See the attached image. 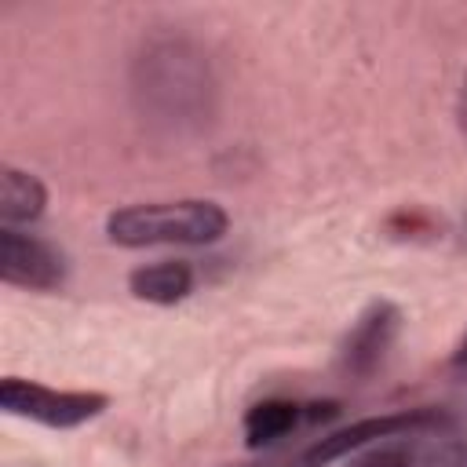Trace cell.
Returning <instances> with one entry per match:
<instances>
[{
  "mask_svg": "<svg viewBox=\"0 0 467 467\" xmlns=\"http://www.w3.org/2000/svg\"><path fill=\"white\" fill-rule=\"evenodd\" d=\"M303 420H310V412H306V405H299V401H288V398L255 401V405L244 412V445H248V449L274 445V441H281L285 434H292Z\"/></svg>",
  "mask_w": 467,
  "mask_h": 467,
  "instance_id": "7",
  "label": "cell"
},
{
  "mask_svg": "<svg viewBox=\"0 0 467 467\" xmlns=\"http://www.w3.org/2000/svg\"><path fill=\"white\" fill-rule=\"evenodd\" d=\"M398 328H401V310L394 303H387V299L368 303L358 314V321L350 325V332H347V339L339 347V368L350 379L372 376L383 365V358H387Z\"/></svg>",
  "mask_w": 467,
  "mask_h": 467,
  "instance_id": "5",
  "label": "cell"
},
{
  "mask_svg": "<svg viewBox=\"0 0 467 467\" xmlns=\"http://www.w3.org/2000/svg\"><path fill=\"white\" fill-rule=\"evenodd\" d=\"M449 416L438 412V409H398V412H379V416H365V420H354L325 438H317L310 449H303L296 456L292 467H328L332 460H343L347 452H361L376 441H387V438H401V434H412V431H427V427H445Z\"/></svg>",
  "mask_w": 467,
  "mask_h": 467,
  "instance_id": "2",
  "label": "cell"
},
{
  "mask_svg": "<svg viewBox=\"0 0 467 467\" xmlns=\"http://www.w3.org/2000/svg\"><path fill=\"white\" fill-rule=\"evenodd\" d=\"M452 372H456L460 379H467V332H463V339H460V347H456V354H452Z\"/></svg>",
  "mask_w": 467,
  "mask_h": 467,
  "instance_id": "11",
  "label": "cell"
},
{
  "mask_svg": "<svg viewBox=\"0 0 467 467\" xmlns=\"http://www.w3.org/2000/svg\"><path fill=\"white\" fill-rule=\"evenodd\" d=\"M456 120H460V131H463V139H467V77H463V84H460V99H456Z\"/></svg>",
  "mask_w": 467,
  "mask_h": 467,
  "instance_id": "12",
  "label": "cell"
},
{
  "mask_svg": "<svg viewBox=\"0 0 467 467\" xmlns=\"http://www.w3.org/2000/svg\"><path fill=\"white\" fill-rule=\"evenodd\" d=\"M350 467H416V449L409 441H376L372 449H365L361 456L350 460Z\"/></svg>",
  "mask_w": 467,
  "mask_h": 467,
  "instance_id": "9",
  "label": "cell"
},
{
  "mask_svg": "<svg viewBox=\"0 0 467 467\" xmlns=\"http://www.w3.org/2000/svg\"><path fill=\"white\" fill-rule=\"evenodd\" d=\"M423 467H467V438H456V441H445L438 445Z\"/></svg>",
  "mask_w": 467,
  "mask_h": 467,
  "instance_id": "10",
  "label": "cell"
},
{
  "mask_svg": "<svg viewBox=\"0 0 467 467\" xmlns=\"http://www.w3.org/2000/svg\"><path fill=\"white\" fill-rule=\"evenodd\" d=\"M44 208H47L44 182L33 171H22V168L7 164L0 171V219H4V226L33 223V219L44 215Z\"/></svg>",
  "mask_w": 467,
  "mask_h": 467,
  "instance_id": "8",
  "label": "cell"
},
{
  "mask_svg": "<svg viewBox=\"0 0 467 467\" xmlns=\"http://www.w3.org/2000/svg\"><path fill=\"white\" fill-rule=\"evenodd\" d=\"M106 405L109 401L99 390H55V387L18 379V376H7L0 383V409L7 416H22V420H33V423H44L55 431L80 427V423L95 420Z\"/></svg>",
  "mask_w": 467,
  "mask_h": 467,
  "instance_id": "3",
  "label": "cell"
},
{
  "mask_svg": "<svg viewBox=\"0 0 467 467\" xmlns=\"http://www.w3.org/2000/svg\"><path fill=\"white\" fill-rule=\"evenodd\" d=\"M463 237H467V223H463Z\"/></svg>",
  "mask_w": 467,
  "mask_h": 467,
  "instance_id": "13",
  "label": "cell"
},
{
  "mask_svg": "<svg viewBox=\"0 0 467 467\" xmlns=\"http://www.w3.org/2000/svg\"><path fill=\"white\" fill-rule=\"evenodd\" d=\"M128 292L153 306H175L193 292V266L182 259L146 263L128 274Z\"/></svg>",
  "mask_w": 467,
  "mask_h": 467,
  "instance_id": "6",
  "label": "cell"
},
{
  "mask_svg": "<svg viewBox=\"0 0 467 467\" xmlns=\"http://www.w3.org/2000/svg\"><path fill=\"white\" fill-rule=\"evenodd\" d=\"M230 219L215 201H150L106 215V237L120 248L150 244H212L226 234Z\"/></svg>",
  "mask_w": 467,
  "mask_h": 467,
  "instance_id": "1",
  "label": "cell"
},
{
  "mask_svg": "<svg viewBox=\"0 0 467 467\" xmlns=\"http://www.w3.org/2000/svg\"><path fill=\"white\" fill-rule=\"evenodd\" d=\"M0 277L18 288L33 292H51L66 281V259L55 244L22 234L15 226L0 230Z\"/></svg>",
  "mask_w": 467,
  "mask_h": 467,
  "instance_id": "4",
  "label": "cell"
}]
</instances>
